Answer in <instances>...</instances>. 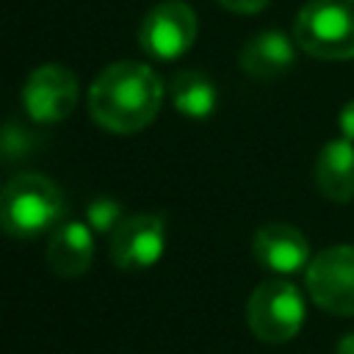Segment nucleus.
<instances>
[{
	"label": "nucleus",
	"mask_w": 354,
	"mask_h": 354,
	"mask_svg": "<svg viewBox=\"0 0 354 354\" xmlns=\"http://www.w3.org/2000/svg\"><path fill=\"white\" fill-rule=\"evenodd\" d=\"M160 75L141 61L108 64L88 88V116L113 136H133L149 127L163 105Z\"/></svg>",
	"instance_id": "obj_1"
},
{
	"label": "nucleus",
	"mask_w": 354,
	"mask_h": 354,
	"mask_svg": "<svg viewBox=\"0 0 354 354\" xmlns=\"http://www.w3.org/2000/svg\"><path fill=\"white\" fill-rule=\"evenodd\" d=\"M66 216L64 191L44 174L22 171L0 188V230L17 241L53 232Z\"/></svg>",
	"instance_id": "obj_2"
},
{
	"label": "nucleus",
	"mask_w": 354,
	"mask_h": 354,
	"mask_svg": "<svg viewBox=\"0 0 354 354\" xmlns=\"http://www.w3.org/2000/svg\"><path fill=\"white\" fill-rule=\"evenodd\" d=\"M293 41L318 61H351L354 0H307L293 19Z\"/></svg>",
	"instance_id": "obj_3"
},
{
	"label": "nucleus",
	"mask_w": 354,
	"mask_h": 354,
	"mask_svg": "<svg viewBox=\"0 0 354 354\" xmlns=\"http://www.w3.org/2000/svg\"><path fill=\"white\" fill-rule=\"evenodd\" d=\"M246 324L263 343L279 346L293 340L304 324L301 290L282 277L263 279L246 301Z\"/></svg>",
	"instance_id": "obj_4"
},
{
	"label": "nucleus",
	"mask_w": 354,
	"mask_h": 354,
	"mask_svg": "<svg viewBox=\"0 0 354 354\" xmlns=\"http://www.w3.org/2000/svg\"><path fill=\"white\" fill-rule=\"evenodd\" d=\"M199 33L194 8L183 0H163L147 11L138 28V47L155 61L183 58Z\"/></svg>",
	"instance_id": "obj_5"
},
{
	"label": "nucleus",
	"mask_w": 354,
	"mask_h": 354,
	"mask_svg": "<svg viewBox=\"0 0 354 354\" xmlns=\"http://www.w3.org/2000/svg\"><path fill=\"white\" fill-rule=\"evenodd\" d=\"M77 97H80L77 75L69 66L55 64V61L30 69L19 91V102L36 124L64 122L75 111Z\"/></svg>",
	"instance_id": "obj_6"
},
{
	"label": "nucleus",
	"mask_w": 354,
	"mask_h": 354,
	"mask_svg": "<svg viewBox=\"0 0 354 354\" xmlns=\"http://www.w3.org/2000/svg\"><path fill=\"white\" fill-rule=\"evenodd\" d=\"M307 293L332 315H354V246L337 243L307 263Z\"/></svg>",
	"instance_id": "obj_7"
},
{
	"label": "nucleus",
	"mask_w": 354,
	"mask_h": 354,
	"mask_svg": "<svg viewBox=\"0 0 354 354\" xmlns=\"http://www.w3.org/2000/svg\"><path fill=\"white\" fill-rule=\"evenodd\" d=\"M166 252V221L160 213H133L111 232L108 254L122 271H147Z\"/></svg>",
	"instance_id": "obj_8"
},
{
	"label": "nucleus",
	"mask_w": 354,
	"mask_h": 354,
	"mask_svg": "<svg viewBox=\"0 0 354 354\" xmlns=\"http://www.w3.org/2000/svg\"><path fill=\"white\" fill-rule=\"evenodd\" d=\"M252 254L266 271L296 274L310 263V243L299 227L285 221H268L254 232Z\"/></svg>",
	"instance_id": "obj_9"
},
{
	"label": "nucleus",
	"mask_w": 354,
	"mask_h": 354,
	"mask_svg": "<svg viewBox=\"0 0 354 354\" xmlns=\"http://www.w3.org/2000/svg\"><path fill=\"white\" fill-rule=\"evenodd\" d=\"M44 257L58 277H83L94 260V230L86 221H61L47 238Z\"/></svg>",
	"instance_id": "obj_10"
},
{
	"label": "nucleus",
	"mask_w": 354,
	"mask_h": 354,
	"mask_svg": "<svg viewBox=\"0 0 354 354\" xmlns=\"http://www.w3.org/2000/svg\"><path fill=\"white\" fill-rule=\"evenodd\" d=\"M315 185L329 202L354 199V144L348 138L329 141L315 158Z\"/></svg>",
	"instance_id": "obj_11"
},
{
	"label": "nucleus",
	"mask_w": 354,
	"mask_h": 354,
	"mask_svg": "<svg viewBox=\"0 0 354 354\" xmlns=\"http://www.w3.org/2000/svg\"><path fill=\"white\" fill-rule=\"evenodd\" d=\"M293 44L296 41H290L279 30H263V33L252 36L243 44V50L238 55L241 69L246 75H252V77H260V80L285 75L293 66V58H296Z\"/></svg>",
	"instance_id": "obj_12"
},
{
	"label": "nucleus",
	"mask_w": 354,
	"mask_h": 354,
	"mask_svg": "<svg viewBox=\"0 0 354 354\" xmlns=\"http://www.w3.org/2000/svg\"><path fill=\"white\" fill-rule=\"evenodd\" d=\"M166 91H169L174 111H180L188 119H207V116H213V111L218 105L216 83L199 69L177 72Z\"/></svg>",
	"instance_id": "obj_13"
},
{
	"label": "nucleus",
	"mask_w": 354,
	"mask_h": 354,
	"mask_svg": "<svg viewBox=\"0 0 354 354\" xmlns=\"http://www.w3.org/2000/svg\"><path fill=\"white\" fill-rule=\"evenodd\" d=\"M124 218L122 205L113 196H97L86 205V224L97 232V235H111Z\"/></svg>",
	"instance_id": "obj_14"
},
{
	"label": "nucleus",
	"mask_w": 354,
	"mask_h": 354,
	"mask_svg": "<svg viewBox=\"0 0 354 354\" xmlns=\"http://www.w3.org/2000/svg\"><path fill=\"white\" fill-rule=\"evenodd\" d=\"M216 3L232 14H257L268 6V0H216Z\"/></svg>",
	"instance_id": "obj_15"
},
{
	"label": "nucleus",
	"mask_w": 354,
	"mask_h": 354,
	"mask_svg": "<svg viewBox=\"0 0 354 354\" xmlns=\"http://www.w3.org/2000/svg\"><path fill=\"white\" fill-rule=\"evenodd\" d=\"M337 127H340V136L354 144V100L340 108V113H337Z\"/></svg>",
	"instance_id": "obj_16"
},
{
	"label": "nucleus",
	"mask_w": 354,
	"mask_h": 354,
	"mask_svg": "<svg viewBox=\"0 0 354 354\" xmlns=\"http://www.w3.org/2000/svg\"><path fill=\"white\" fill-rule=\"evenodd\" d=\"M335 354H354V332H351V335H346V337H340V343H337Z\"/></svg>",
	"instance_id": "obj_17"
}]
</instances>
